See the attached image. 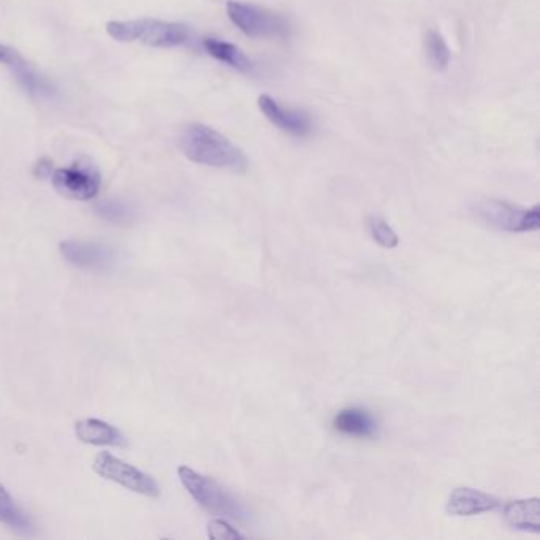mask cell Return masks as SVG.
I'll use <instances>...</instances> for the list:
<instances>
[{
  "label": "cell",
  "mask_w": 540,
  "mask_h": 540,
  "mask_svg": "<svg viewBox=\"0 0 540 540\" xmlns=\"http://www.w3.org/2000/svg\"><path fill=\"white\" fill-rule=\"evenodd\" d=\"M208 537L213 540H235L243 539V534L236 531L227 521L217 518L208 523Z\"/></svg>",
  "instance_id": "obj_20"
},
{
  "label": "cell",
  "mask_w": 540,
  "mask_h": 540,
  "mask_svg": "<svg viewBox=\"0 0 540 540\" xmlns=\"http://www.w3.org/2000/svg\"><path fill=\"white\" fill-rule=\"evenodd\" d=\"M259 108L273 126L286 134L293 137H306L312 132L311 118L305 111L282 107L278 100L267 94L259 97Z\"/></svg>",
  "instance_id": "obj_9"
},
{
  "label": "cell",
  "mask_w": 540,
  "mask_h": 540,
  "mask_svg": "<svg viewBox=\"0 0 540 540\" xmlns=\"http://www.w3.org/2000/svg\"><path fill=\"white\" fill-rule=\"evenodd\" d=\"M51 181L54 189L64 197L88 202L99 194L102 176L88 157H81L70 167L54 170Z\"/></svg>",
  "instance_id": "obj_6"
},
{
  "label": "cell",
  "mask_w": 540,
  "mask_h": 540,
  "mask_svg": "<svg viewBox=\"0 0 540 540\" xmlns=\"http://www.w3.org/2000/svg\"><path fill=\"white\" fill-rule=\"evenodd\" d=\"M335 428L339 433L354 436V438H371L376 434L377 422L365 409L349 407L336 415Z\"/></svg>",
  "instance_id": "obj_14"
},
{
  "label": "cell",
  "mask_w": 540,
  "mask_h": 540,
  "mask_svg": "<svg viewBox=\"0 0 540 540\" xmlns=\"http://www.w3.org/2000/svg\"><path fill=\"white\" fill-rule=\"evenodd\" d=\"M0 64L5 65L16 81L26 89L31 96L48 97L53 94L54 89L48 80L40 77L39 73L32 69L31 64L21 56L20 51L12 46L0 45Z\"/></svg>",
  "instance_id": "obj_10"
},
{
  "label": "cell",
  "mask_w": 540,
  "mask_h": 540,
  "mask_svg": "<svg viewBox=\"0 0 540 540\" xmlns=\"http://www.w3.org/2000/svg\"><path fill=\"white\" fill-rule=\"evenodd\" d=\"M61 254L73 267L89 271L110 270L118 260L115 248L96 241H62Z\"/></svg>",
  "instance_id": "obj_8"
},
{
  "label": "cell",
  "mask_w": 540,
  "mask_h": 540,
  "mask_svg": "<svg viewBox=\"0 0 540 540\" xmlns=\"http://www.w3.org/2000/svg\"><path fill=\"white\" fill-rule=\"evenodd\" d=\"M77 438L91 445H126L121 431L110 423L99 419H84L75 425Z\"/></svg>",
  "instance_id": "obj_13"
},
{
  "label": "cell",
  "mask_w": 540,
  "mask_h": 540,
  "mask_svg": "<svg viewBox=\"0 0 540 540\" xmlns=\"http://www.w3.org/2000/svg\"><path fill=\"white\" fill-rule=\"evenodd\" d=\"M178 476L187 493L211 514L238 521L246 520L248 517L240 502L211 477L202 476L189 466L178 468Z\"/></svg>",
  "instance_id": "obj_3"
},
{
  "label": "cell",
  "mask_w": 540,
  "mask_h": 540,
  "mask_svg": "<svg viewBox=\"0 0 540 540\" xmlns=\"http://www.w3.org/2000/svg\"><path fill=\"white\" fill-rule=\"evenodd\" d=\"M369 232L379 246L385 249H395L400 244V238L395 230L382 217L373 216L369 219Z\"/></svg>",
  "instance_id": "obj_19"
},
{
  "label": "cell",
  "mask_w": 540,
  "mask_h": 540,
  "mask_svg": "<svg viewBox=\"0 0 540 540\" xmlns=\"http://www.w3.org/2000/svg\"><path fill=\"white\" fill-rule=\"evenodd\" d=\"M92 469L103 479L119 483L121 487L134 491L138 495L148 496V498H159L160 496L159 483L153 477L135 468L132 464L119 460L111 453L100 452L94 458Z\"/></svg>",
  "instance_id": "obj_7"
},
{
  "label": "cell",
  "mask_w": 540,
  "mask_h": 540,
  "mask_svg": "<svg viewBox=\"0 0 540 540\" xmlns=\"http://www.w3.org/2000/svg\"><path fill=\"white\" fill-rule=\"evenodd\" d=\"M0 523L23 536L34 534V525L29 515L16 504L7 488L0 483Z\"/></svg>",
  "instance_id": "obj_16"
},
{
  "label": "cell",
  "mask_w": 540,
  "mask_h": 540,
  "mask_svg": "<svg viewBox=\"0 0 540 540\" xmlns=\"http://www.w3.org/2000/svg\"><path fill=\"white\" fill-rule=\"evenodd\" d=\"M501 506L498 498L476 488H455L447 502V512L453 517H474L487 514Z\"/></svg>",
  "instance_id": "obj_11"
},
{
  "label": "cell",
  "mask_w": 540,
  "mask_h": 540,
  "mask_svg": "<svg viewBox=\"0 0 540 540\" xmlns=\"http://www.w3.org/2000/svg\"><path fill=\"white\" fill-rule=\"evenodd\" d=\"M507 523L518 531L539 533L540 531V499H518L507 504L504 509Z\"/></svg>",
  "instance_id": "obj_12"
},
{
  "label": "cell",
  "mask_w": 540,
  "mask_h": 540,
  "mask_svg": "<svg viewBox=\"0 0 540 540\" xmlns=\"http://www.w3.org/2000/svg\"><path fill=\"white\" fill-rule=\"evenodd\" d=\"M474 213L485 224L510 233L537 232L540 227V208H521L512 203L487 198L474 206Z\"/></svg>",
  "instance_id": "obj_4"
},
{
  "label": "cell",
  "mask_w": 540,
  "mask_h": 540,
  "mask_svg": "<svg viewBox=\"0 0 540 540\" xmlns=\"http://www.w3.org/2000/svg\"><path fill=\"white\" fill-rule=\"evenodd\" d=\"M227 15L244 35L251 39H282L289 37L290 26L284 16L267 8L244 4L238 0L227 2Z\"/></svg>",
  "instance_id": "obj_5"
},
{
  "label": "cell",
  "mask_w": 540,
  "mask_h": 540,
  "mask_svg": "<svg viewBox=\"0 0 540 540\" xmlns=\"http://www.w3.org/2000/svg\"><path fill=\"white\" fill-rule=\"evenodd\" d=\"M181 151L194 164L246 172L248 159L235 143L205 124H189L181 134Z\"/></svg>",
  "instance_id": "obj_1"
},
{
  "label": "cell",
  "mask_w": 540,
  "mask_h": 540,
  "mask_svg": "<svg viewBox=\"0 0 540 540\" xmlns=\"http://www.w3.org/2000/svg\"><path fill=\"white\" fill-rule=\"evenodd\" d=\"M203 48H205L206 53L210 54L211 58L222 62V64L229 65L238 72L251 73L254 70L251 59L233 43L208 37V39L203 40Z\"/></svg>",
  "instance_id": "obj_15"
},
{
  "label": "cell",
  "mask_w": 540,
  "mask_h": 540,
  "mask_svg": "<svg viewBox=\"0 0 540 540\" xmlns=\"http://www.w3.org/2000/svg\"><path fill=\"white\" fill-rule=\"evenodd\" d=\"M53 162L48 157H42L37 160V164L34 165V175L40 179L51 178L53 175Z\"/></svg>",
  "instance_id": "obj_21"
},
{
  "label": "cell",
  "mask_w": 540,
  "mask_h": 540,
  "mask_svg": "<svg viewBox=\"0 0 540 540\" xmlns=\"http://www.w3.org/2000/svg\"><path fill=\"white\" fill-rule=\"evenodd\" d=\"M425 50L428 61L434 69L442 72L449 67L450 61H452V51L438 31H430L426 34Z\"/></svg>",
  "instance_id": "obj_17"
},
{
  "label": "cell",
  "mask_w": 540,
  "mask_h": 540,
  "mask_svg": "<svg viewBox=\"0 0 540 540\" xmlns=\"http://www.w3.org/2000/svg\"><path fill=\"white\" fill-rule=\"evenodd\" d=\"M96 213L105 221L118 225L130 224L135 217L134 208L127 203L119 202V200H107V202L99 203L96 206Z\"/></svg>",
  "instance_id": "obj_18"
},
{
  "label": "cell",
  "mask_w": 540,
  "mask_h": 540,
  "mask_svg": "<svg viewBox=\"0 0 540 540\" xmlns=\"http://www.w3.org/2000/svg\"><path fill=\"white\" fill-rule=\"evenodd\" d=\"M107 32L118 42H141L153 48H176L191 39V29L186 24L143 18L132 21H110Z\"/></svg>",
  "instance_id": "obj_2"
}]
</instances>
